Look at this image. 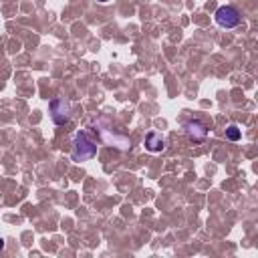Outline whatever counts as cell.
<instances>
[{
  "instance_id": "cell-1",
  "label": "cell",
  "mask_w": 258,
  "mask_h": 258,
  "mask_svg": "<svg viewBox=\"0 0 258 258\" xmlns=\"http://www.w3.org/2000/svg\"><path fill=\"white\" fill-rule=\"evenodd\" d=\"M95 155H97V145H95V141H91L85 131L77 133V137H75V141H73V151H71L73 161H87V159H91V157H95Z\"/></svg>"
},
{
  "instance_id": "cell-4",
  "label": "cell",
  "mask_w": 258,
  "mask_h": 258,
  "mask_svg": "<svg viewBox=\"0 0 258 258\" xmlns=\"http://www.w3.org/2000/svg\"><path fill=\"white\" fill-rule=\"evenodd\" d=\"M183 127H185V133H187V137H189L191 141H196V143L204 141V139H206V135H208V129H206V125H204L202 121H198V119H194V121H187Z\"/></svg>"
},
{
  "instance_id": "cell-2",
  "label": "cell",
  "mask_w": 258,
  "mask_h": 258,
  "mask_svg": "<svg viewBox=\"0 0 258 258\" xmlns=\"http://www.w3.org/2000/svg\"><path fill=\"white\" fill-rule=\"evenodd\" d=\"M216 22L222 28H234L240 24V12L234 6H220L216 10Z\"/></svg>"
},
{
  "instance_id": "cell-8",
  "label": "cell",
  "mask_w": 258,
  "mask_h": 258,
  "mask_svg": "<svg viewBox=\"0 0 258 258\" xmlns=\"http://www.w3.org/2000/svg\"><path fill=\"white\" fill-rule=\"evenodd\" d=\"M99 2H109V0H99Z\"/></svg>"
},
{
  "instance_id": "cell-6",
  "label": "cell",
  "mask_w": 258,
  "mask_h": 258,
  "mask_svg": "<svg viewBox=\"0 0 258 258\" xmlns=\"http://www.w3.org/2000/svg\"><path fill=\"white\" fill-rule=\"evenodd\" d=\"M240 135H242V133H240V129H238L236 125H230V127L226 129V137H228L230 141H238Z\"/></svg>"
},
{
  "instance_id": "cell-5",
  "label": "cell",
  "mask_w": 258,
  "mask_h": 258,
  "mask_svg": "<svg viewBox=\"0 0 258 258\" xmlns=\"http://www.w3.org/2000/svg\"><path fill=\"white\" fill-rule=\"evenodd\" d=\"M145 149H149V151H161L163 149V137L159 135V133H155V131H151V133H147V137H145Z\"/></svg>"
},
{
  "instance_id": "cell-3",
  "label": "cell",
  "mask_w": 258,
  "mask_h": 258,
  "mask_svg": "<svg viewBox=\"0 0 258 258\" xmlns=\"http://www.w3.org/2000/svg\"><path fill=\"white\" fill-rule=\"evenodd\" d=\"M71 107H69V103L64 101V99H52L50 101V117H52V121L56 123V125H64V123H69V119H71Z\"/></svg>"
},
{
  "instance_id": "cell-7",
  "label": "cell",
  "mask_w": 258,
  "mask_h": 258,
  "mask_svg": "<svg viewBox=\"0 0 258 258\" xmlns=\"http://www.w3.org/2000/svg\"><path fill=\"white\" fill-rule=\"evenodd\" d=\"M2 248H4V242H2V240H0V250H2Z\"/></svg>"
}]
</instances>
